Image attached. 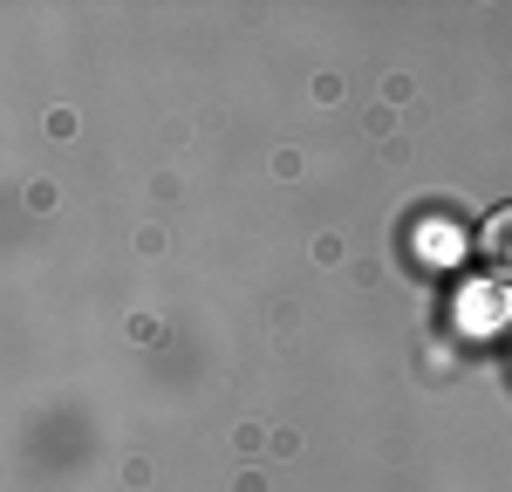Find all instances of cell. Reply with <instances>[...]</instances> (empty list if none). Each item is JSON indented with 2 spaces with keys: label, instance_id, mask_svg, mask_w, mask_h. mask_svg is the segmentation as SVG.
I'll return each mask as SVG.
<instances>
[{
  "label": "cell",
  "instance_id": "6da1fadb",
  "mask_svg": "<svg viewBox=\"0 0 512 492\" xmlns=\"http://www.w3.org/2000/svg\"><path fill=\"white\" fill-rule=\"evenodd\" d=\"M478 246H485V260H492L499 274H512V205H499V212L485 219V233H478Z\"/></svg>",
  "mask_w": 512,
  "mask_h": 492
}]
</instances>
